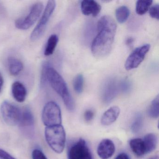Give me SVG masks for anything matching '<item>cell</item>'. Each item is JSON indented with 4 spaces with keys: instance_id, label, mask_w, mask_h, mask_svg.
Instances as JSON below:
<instances>
[{
    "instance_id": "6da1fadb",
    "label": "cell",
    "mask_w": 159,
    "mask_h": 159,
    "mask_svg": "<svg viewBox=\"0 0 159 159\" xmlns=\"http://www.w3.org/2000/svg\"><path fill=\"white\" fill-rule=\"evenodd\" d=\"M98 34L92 43V52L97 58H102L109 54L114 43L117 25L109 16H102L97 24Z\"/></svg>"
},
{
    "instance_id": "7a4b0ae2",
    "label": "cell",
    "mask_w": 159,
    "mask_h": 159,
    "mask_svg": "<svg viewBox=\"0 0 159 159\" xmlns=\"http://www.w3.org/2000/svg\"><path fill=\"white\" fill-rule=\"evenodd\" d=\"M46 78L52 88L61 97L68 110L74 111L75 104L66 83L62 76L53 68L49 65L46 70Z\"/></svg>"
},
{
    "instance_id": "3957f363",
    "label": "cell",
    "mask_w": 159,
    "mask_h": 159,
    "mask_svg": "<svg viewBox=\"0 0 159 159\" xmlns=\"http://www.w3.org/2000/svg\"><path fill=\"white\" fill-rule=\"evenodd\" d=\"M45 137L48 145L55 152H63L66 145V134L61 125L46 126Z\"/></svg>"
},
{
    "instance_id": "277c9868",
    "label": "cell",
    "mask_w": 159,
    "mask_h": 159,
    "mask_svg": "<svg viewBox=\"0 0 159 159\" xmlns=\"http://www.w3.org/2000/svg\"><path fill=\"white\" fill-rule=\"evenodd\" d=\"M42 119L46 126L61 125L62 115L60 107L53 101L46 103L43 110Z\"/></svg>"
},
{
    "instance_id": "5b68a950",
    "label": "cell",
    "mask_w": 159,
    "mask_h": 159,
    "mask_svg": "<svg viewBox=\"0 0 159 159\" xmlns=\"http://www.w3.org/2000/svg\"><path fill=\"white\" fill-rule=\"evenodd\" d=\"M56 6V3L55 1L51 0L48 2L39 21L30 35L31 40H37L43 35Z\"/></svg>"
},
{
    "instance_id": "8992f818",
    "label": "cell",
    "mask_w": 159,
    "mask_h": 159,
    "mask_svg": "<svg viewBox=\"0 0 159 159\" xmlns=\"http://www.w3.org/2000/svg\"><path fill=\"white\" fill-rule=\"evenodd\" d=\"M1 112L6 124L10 125H19L22 117V111L18 107L4 101L1 106Z\"/></svg>"
},
{
    "instance_id": "52a82bcc",
    "label": "cell",
    "mask_w": 159,
    "mask_h": 159,
    "mask_svg": "<svg viewBox=\"0 0 159 159\" xmlns=\"http://www.w3.org/2000/svg\"><path fill=\"white\" fill-rule=\"evenodd\" d=\"M43 10V5L41 2H37L31 7L27 16L20 18L15 22L17 29L26 30L30 28L37 22Z\"/></svg>"
},
{
    "instance_id": "ba28073f",
    "label": "cell",
    "mask_w": 159,
    "mask_h": 159,
    "mask_svg": "<svg viewBox=\"0 0 159 159\" xmlns=\"http://www.w3.org/2000/svg\"><path fill=\"white\" fill-rule=\"evenodd\" d=\"M150 44H145L136 48L127 57L125 67L127 70L138 67L145 58L150 49Z\"/></svg>"
},
{
    "instance_id": "9c48e42d",
    "label": "cell",
    "mask_w": 159,
    "mask_h": 159,
    "mask_svg": "<svg viewBox=\"0 0 159 159\" xmlns=\"http://www.w3.org/2000/svg\"><path fill=\"white\" fill-rule=\"evenodd\" d=\"M68 159H93L92 152L84 139H80L73 144L68 152Z\"/></svg>"
},
{
    "instance_id": "30bf717a",
    "label": "cell",
    "mask_w": 159,
    "mask_h": 159,
    "mask_svg": "<svg viewBox=\"0 0 159 159\" xmlns=\"http://www.w3.org/2000/svg\"><path fill=\"white\" fill-rule=\"evenodd\" d=\"M120 83L114 78H110L106 81L102 89V98L106 104H109L118 94L120 91Z\"/></svg>"
},
{
    "instance_id": "8fae6325",
    "label": "cell",
    "mask_w": 159,
    "mask_h": 159,
    "mask_svg": "<svg viewBox=\"0 0 159 159\" xmlns=\"http://www.w3.org/2000/svg\"><path fill=\"white\" fill-rule=\"evenodd\" d=\"M115 147L112 140L108 139H103L98 145L97 153L102 159H108L114 154Z\"/></svg>"
},
{
    "instance_id": "7c38bea8",
    "label": "cell",
    "mask_w": 159,
    "mask_h": 159,
    "mask_svg": "<svg viewBox=\"0 0 159 159\" xmlns=\"http://www.w3.org/2000/svg\"><path fill=\"white\" fill-rule=\"evenodd\" d=\"M81 9L84 15L96 16L101 11V6L94 0H84L81 4Z\"/></svg>"
},
{
    "instance_id": "4fadbf2b",
    "label": "cell",
    "mask_w": 159,
    "mask_h": 159,
    "mask_svg": "<svg viewBox=\"0 0 159 159\" xmlns=\"http://www.w3.org/2000/svg\"><path fill=\"white\" fill-rule=\"evenodd\" d=\"M120 110L117 106L111 107L106 111L101 119L102 125L107 126L112 124L117 120L120 115Z\"/></svg>"
},
{
    "instance_id": "5bb4252c",
    "label": "cell",
    "mask_w": 159,
    "mask_h": 159,
    "mask_svg": "<svg viewBox=\"0 0 159 159\" xmlns=\"http://www.w3.org/2000/svg\"><path fill=\"white\" fill-rule=\"evenodd\" d=\"M11 91L14 98L17 102L22 103L25 101L27 96V90L22 83L15 82L12 85Z\"/></svg>"
},
{
    "instance_id": "9a60e30c",
    "label": "cell",
    "mask_w": 159,
    "mask_h": 159,
    "mask_svg": "<svg viewBox=\"0 0 159 159\" xmlns=\"http://www.w3.org/2000/svg\"><path fill=\"white\" fill-rule=\"evenodd\" d=\"M34 124V118L31 111L26 108L22 111V117L19 125L20 127L26 131L27 129H30Z\"/></svg>"
},
{
    "instance_id": "2e32d148",
    "label": "cell",
    "mask_w": 159,
    "mask_h": 159,
    "mask_svg": "<svg viewBox=\"0 0 159 159\" xmlns=\"http://www.w3.org/2000/svg\"><path fill=\"white\" fill-rule=\"evenodd\" d=\"M146 154L150 153L154 150L158 144V137L153 133L147 134L143 139Z\"/></svg>"
},
{
    "instance_id": "e0dca14e",
    "label": "cell",
    "mask_w": 159,
    "mask_h": 159,
    "mask_svg": "<svg viewBox=\"0 0 159 159\" xmlns=\"http://www.w3.org/2000/svg\"><path fill=\"white\" fill-rule=\"evenodd\" d=\"M8 63L9 72L12 76H17L24 68L22 61L16 57H10L8 58Z\"/></svg>"
},
{
    "instance_id": "ac0fdd59",
    "label": "cell",
    "mask_w": 159,
    "mask_h": 159,
    "mask_svg": "<svg viewBox=\"0 0 159 159\" xmlns=\"http://www.w3.org/2000/svg\"><path fill=\"white\" fill-rule=\"evenodd\" d=\"M129 145L132 151L138 157H141L146 154L143 139H141L135 138L131 139Z\"/></svg>"
},
{
    "instance_id": "d6986e66",
    "label": "cell",
    "mask_w": 159,
    "mask_h": 159,
    "mask_svg": "<svg viewBox=\"0 0 159 159\" xmlns=\"http://www.w3.org/2000/svg\"><path fill=\"white\" fill-rule=\"evenodd\" d=\"M58 42V36L56 34L51 35L47 41V44L44 50V55L49 56L52 55L55 50Z\"/></svg>"
},
{
    "instance_id": "ffe728a7",
    "label": "cell",
    "mask_w": 159,
    "mask_h": 159,
    "mask_svg": "<svg viewBox=\"0 0 159 159\" xmlns=\"http://www.w3.org/2000/svg\"><path fill=\"white\" fill-rule=\"evenodd\" d=\"M115 15L118 22L120 24H123L128 19L130 15V10L126 6H120L116 9Z\"/></svg>"
},
{
    "instance_id": "44dd1931",
    "label": "cell",
    "mask_w": 159,
    "mask_h": 159,
    "mask_svg": "<svg viewBox=\"0 0 159 159\" xmlns=\"http://www.w3.org/2000/svg\"><path fill=\"white\" fill-rule=\"evenodd\" d=\"M152 3L151 0H139L136 4V12L139 15L145 14L149 9Z\"/></svg>"
},
{
    "instance_id": "7402d4cb",
    "label": "cell",
    "mask_w": 159,
    "mask_h": 159,
    "mask_svg": "<svg viewBox=\"0 0 159 159\" xmlns=\"http://www.w3.org/2000/svg\"><path fill=\"white\" fill-rule=\"evenodd\" d=\"M148 114L150 118L157 119L159 116V98L157 95L152 101L148 110Z\"/></svg>"
},
{
    "instance_id": "603a6c76",
    "label": "cell",
    "mask_w": 159,
    "mask_h": 159,
    "mask_svg": "<svg viewBox=\"0 0 159 159\" xmlns=\"http://www.w3.org/2000/svg\"><path fill=\"white\" fill-rule=\"evenodd\" d=\"M83 75L81 74H78L73 80V85L74 90L78 94L82 93L84 88Z\"/></svg>"
},
{
    "instance_id": "cb8c5ba5",
    "label": "cell",
    "mask_w": 159,
    "mask_h": 159,
    "mask_svg": "<svg viewBox=\"0 0 159 159\" xmlns=\"http://www.w3.org/2000/svg\"><path fill=\"white\" fill-rule=\"evenodd\" d=\"M143 118L140 114H137L134 120L131 125V130L134 134H137L140 132L143 126Z\"/></svg>"
},
{
    "instance_id": "d4e9b609",
    "label": "cell",
    "mask_w": 159,
    "mask_h": 159,
    "mask_svg": "<svg viewBox=\"0 0 159 159\" xmlns=\"http://www.w3.org/2000/svg\"><path fill=\"white\" fill-rule=\"evenodd\" d=\"M48 62H45L43 65L42 69L41 78V85L42 87L45 86L47 83V78H46V70L48 66L50 65Z\"/></svg>"
},
{
    "instance_id": "484cf974",
    "label": "cell",
    "mask_w": 159,
    "mask_h": 159,
    "mask_svg": "<svg viewBox=\"0 0 159 159\" xmlns=\"http://www.w3.org/2000/svg\"><path fill=\"white\" fill-rule=\"evenodd\" d=\"M159 6L158 4H155L151 7L149 10L150 16L152 18L159 20Z\"/></svg>"
},
{
    "instance_id": "4316f807",
    "label": "cell",
    "mask_w": 159,
    "mask_h": 159,
    "mask_svg": "<svg viewBox=\"0 0 159 159\" xmlns=\"http://www.w3.org/2000/svg\"><path fill=\"white\" fill-rule=\"evenodd\" d=\"M131 89V84L127 80H123L120 83V89L124 93H127Z\"/></svg>"
},
{
    "instance_id": "83f0119b",
    "label": "cell",
    "mask_w": 159,
    "mask_h": 159,
    "mask_svg": "<svg viewBox=\"0 0 159 159\" xmlns=\"http://www.w3.org/2000/svg\"><path fill=\"white\" fill-rule=\"evenodd\" d=\"M32 156L33 159H48L43 152L38 149L33 151Z\"/></svg>"
},
{
    "instance_id": "f1b7e54d",
    "label": "cell",
    "mask_w": 159,
    "mask_h": 159,
    "mask_svg": "<svg viewBox=\"0 0 159 159\" xmlns=\"http://www.w3.org/2000/svg\"><path fill=\"white\" fill-rule=\"evenodd\" d=\"M0 159H16L10 153L3 150L0 149Z\"/></svg>"
},
{
    "instance_id": "f546056e",
    "label": "cell",
    "mask_w": 159,
    "mask_h": 159,
    "mask_svg": "<svg viewBox=\"0 0 159 159\" xmlns=\"http://www.w3.org/2000/svg\"><path fill=\"white\" fill-rule=\"evenodd\" d=\"M94 115V114L92 111L90 110L86 111L84 113V120L86 121H90L93 119Z\"/></svg>"
},
{
    "instance_id": "4dcf8cb0",
    "label": "cell",
    "mask_w": 159,
    "mask_h": 159,
    "mask_svg": "<svg viewBox=\"0 0 159 159\" xmlns=\"http://www.w3.org/2000/svg\"><path fill=\"white\" fill-rule=\"evenodd\" d=\"M115 159H130V158L128 154L123 152L119 154Z\"/></svg>"
},
{
    "instance_id": "1f68e13d",
    "label": "cell",
    "mask_w": 159,
    "mask_h": 159,
    "mask_svg": "<svg viewBox=\"0 0 159 159\" xmlns=\"http://www.w3.org/2000/svg\"><path fill=\"white\" fill-rule=\"evenodd\" d=\"M133 42H134V39L131 38V37L127 38L126 41H125V43H126V45H128V46H130V45H132Z\"/></svg>"
},
{
    "instance_id": "d6a6232c",
    "label": "cell",
    "mask_w": 159,
    "mask_h": 159,
    "mask_svg": "<svg viewBox=\"0 0 159 159\" xmlns=\"http://www.w3.org/2000/svg\"><path fill=\"white\" fill-rule=\"evenodd\" d=\"M3 83H4V81H3V77L1 73H0V93H1L2 87H3Z\"/></svg>"
},
{
    "instance_id": "836d02e7",
    "label": "cell",
    "mask_w": 159,
    "mask_h": 159,
    "mask_svg": "<svg viewBox=\"0 0 159 159\" xmlns=\"http://www.w3.org/2000/svg\"><path fill=\"white\" fill-rule=\"evenodd\" d=\"M148 159H159V157H158V155H155V156L150 157Z\"/></svg>"
}]
</instances>
